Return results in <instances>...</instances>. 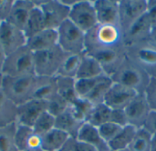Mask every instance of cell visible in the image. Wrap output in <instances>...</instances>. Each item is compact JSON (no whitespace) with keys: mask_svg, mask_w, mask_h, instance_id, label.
I'll list each match as a JSON object with an SVG mask.
<instances>
[{"mask_svg":"<svg viewBox=\"0 0 156 151\" xmlns=\"http://www.w3.org/2000/svg\"><path fill=\"white\" fill-rule=\"evenodd\" d=\"M58 46L67 54H83L85 33L70 20H66L58 29Z\"/></svg>","mask_w":156,"mask_h":151,"instance_id":"8992f818","label":"cell"},{"mask_svg":"<svg viewBox=\"0 0 156 151\" xmlns=\"http://www.w3.org/2000/svg\"><path fill=\"white\" fill-rule=\"evenodd\" d=\"M153 25L146 13L132 23L125 30L122 31L123 43L127 47L147 42Z\"/></svg>","mask_w":156,"mask_h":151,"instance_id":"30bf717a","label":"cell"},{"mask_svg":"<svg viewBox=\"0 0 156 151\" xmlns=\"http://www.w3.org/2000/svg\"><path fill=\"white\" fill-rule=\"evenodd\" d=\"M110 122L117 124L122 128L129 125L128 118L124 109H112Z\"/></svg>","mask_w":156,"mask_h":151,"instance_id":"60d3db41","label":"cell"},{"mask_svg":"<svg viewBox=\"0 0 156 151\" xmlns=\"http://www.w3.org/2000/svg\"><path fill=\"white\" fill-rule=\"evenodd\" d=\"M82 54H67L56 77H63L76 79Z\"/></svg>","mask_w":156,"mask_h":151,"instance_id":"4316f807","label":"cell"},{"mask_svg":"<svg viewBox=\"0 0 156 151\" xmlns=\"http://www.w3.org/2000/svg\"><path fill=\"white\" fill-rule=\"evenodd\" d=\"M13 3L14 0H0V23L6 21Z\"/></svg>","mask_w":156,"mask_h":151,"instance_id":"b9f144b4","label":"cell"},{"mask_svg":"<svg viewBox=\"0 0 156 151\" xmlns=\"http://www.w3.org/2000/svg\"><path fill=\"white\" fill-rule=\"evenodd\" d=\"M147 0L119 1V26L122 31L146 13Z\"/></svg>","mask_w":156,"mask_h":151,"instance_id":"7c38bea8","label":"cell"},{"mask_svg":"<svg viewBox=\"0 0 156 151\" xmlns=\"http://www.w3.org/2000/svg\"><path fill=\"white\" fill-rule=\"evenodd\" d=\"M47 102H48L47 111L50 113L52 116H54L55 118L61 115L69 107V104L58 94H56Z\"/></svg>","mask_w":156,"mask_h":151,"instance_id":"8d00e7d4","label":"cell"},{"mask_svg":"<svg viewBox=\"0 0 156 151\" xmlns=\"http://www.w3.org/2000/svg\"><path fill=\"white\" fill-rule=\"evenodd\" d=\"M152 137L153 135L144 128L138 129L128 149L130 151H151Z\"/></svg>","mask_w":156,"mask_h":151,"instance_id":"4dcf8cb0","label":"cell"},{"mask_svg":"<svg viewBox=\"0 0 156 151\" xmlns=\"http://www.w3.org/2000/svg\"><path fill=\"white\" fill-rule=\"evenodd\" d=\"M113 83L129 88L138 94L144 93L151 77L127 57L118 69L110 77Z\"/></svg>","mask_w":156,"mask_h":151,"instance_id":"7a4b0ae2","label":"cell"},{"mask_svg":"<svg viewBox=\"0 0 156 151\" xmlns=\"http://www.w3.org/2000/svg\"><path fill=\"white\" fill-rule=\"evenodd\" d=\"M77 139L97 151H111L108 143L101 138L98 128L85 122L77 136Z\"/></svg>","mask_w":156,"mask_h":151,"instance_id":"d6986e66","label":"cell"},{"mask_svg":"<svg viewBox=\"0 0 156 151\" xmlns=\"http://www.w3.org/2000/svg\"><path fill=\"white\" fill-rule=\"evenodd\" d=\"M16 124L0 128V151H17L15 145Z\"/></svg>","mask_w":156,"mask_h":151,"instance_id":"836d02e7","label":"cell"},{"mask_svg":"<svg viewBox=\"0 0 156 151\" xmlns=\"http://www.w3.org/2000/svg\"><path fill=\"white\" fill-rule=\"evenodd\" d=\"M144 128L148 130L152 135L156 133V111L151 110L149 113V116L147 118V120L144 126Z\"/></svg>","mask_w":156,"mask_h":151,"instance_id":"7bdbcfd3","label":"cell"},{"mask_svg":"<svg viewBox=\"0 0 156 151\" xmlns=\"http://www.w3.org/2000/svg\"><path fill=\"white\" fill-rule=\"evenodd\" d=\"M148 42L156 46V26H153V27H152Z\"/></svg>","mask_w":156,"mask_h":151,"instance_id":"f6af8a7d","label":"cell"},{"mask_svg":"<svg viewBox=\"0 0 156 151\" xmlns=\"http://www.w3.org/2000/svg\"><path fill=\"white\" fill-rule=\"evenodd\" d=\"M26 151H44L42 149H32V150H26Z\"/></svg>","mask_w":156,"mask_h":151,"instance_id":"681fc988","label":"cell"},{"mask_svg":"<svg viewBox=\"0 0 156 151\" xmlns=\"http://www.w3.org/2000/svg\"><path fill=\"white\" fill-rule=\"evenodd\" d=\"M122 129V127H121L117 124H114L112 122H110V121L98 127V130H99L101 138L107 143L112 141L121 132Z\"/></svg>","mask_w":156,"mask_h":151,"instance_id":"74e56055","label":"cell"},{"mask_svg":"<svg viewBox=\"0 0 156 151\" xmlns=\"http://www.w3.org/2000/svg\"><path fill=\"white\" fill-rule=\"evenodd\" d=\"M56 94H58L56 77L36 76L33 99L48 101Z\"/></svg>","mask_w":156,"mask_h":151,"instance_id":"ffe728a7","label":"cell"},{"mask_svg":"<svg viewBox=\"0 0 156 151\" xmlns=\"http://www.w3.org/2000/svg\"><path fill=\"white\" fill-rule=\"evenodd\" d=\"M55 122L56 118L48 111H45L39 116L32 128L37 135L42 136L55 128Z\"/></svg>","mask_w":156,"mask_h":151,"instance_id":"e575fe53","label":"cell"},{"mask_svg":"<svg viewBox=\"0 0 156 151\" xmlns=\"http://www.w3.org/2000/svg\"><path fill=\"white\" fill-rule=\"evenodd\" d=\"M4 75L2 73H0V91H2L3 88V83H4Z\"/></svg>","mask_w":156,"mask_h":151,"instance_id":"c3c4849f","label":"cell"},{"mask_svg":"<svg viewBox=\"0 0 156 151\" xmlns=\"http://www.w3.org/2000/svg\"><path fill=\"white\" fill-rule=\"evenodd\" d=\"M27 45L24 32L6 21L0 23V46L6 56Z\"/></svg>","mask_w":156,"mask_h":151,"instance_id":"8fae6325","label":"cell"},{"mask_svg":"<svg viewBox=\"0 0 156 151\" xmlns=\"http://www.w3.org/2000/svg\"><path fill=\"white\" fill-rule=\"evenodd\" d=\"M45 28L47 27H46L43 12L39 6L35 5L28 16L27 24L23 29V32L27 39L28 37L34 36L35 34L44 30Z\"/></svg>","mask_w":156,"mask_h":151,"instance_id":"d4e9b609","label":"cell"},{"mask_svg":"<svg viewBox=\"0 0 156 151\" xmlns=\"http://www.w3.org/2000/svg\"><path fill=\"white\" fill-rule=\"evenodd\" d=\"M93 107L94 105L91 102H90L87 98L80 97H78L69 105V108L73 115L82 122H86L87 118L90 115Z\"/></svg>","mask_w":156,"mask_h":151,"instance_id":"d6a6232c","label":"cell"},{"mask_svg":"<svg viewBox=\"0 0 156 151\" xmlns=\"http://www.w3.org/2000/svg\"><path fill=\"white\" fill-rule=\"evenodd\" d=\"M32 52H38L58 46V31L45 28L27 39L26 45Z\"/></svg>","mask_w":156,"mask_h":151,"instance_id":"ac0fdd59","label":"cell"},{"mask_svg":"<svg viewBox=\"0 0 156 151\" xmlns=\"http://www.w3.org/2000/svg\"><path fill=\"white\" fill-rule=\"evenodd\" d=\"M107 75L93 77V78H81L75 79V90L77 96L80 98H85L90 91L106 77Z\"/></svg>","mask_w":156,"mask_h":151,"instance_id":"d590c367","label":"cell"},{"mask_svg":"<svg viewBox=\"0 0 156 151\" xmlns=\"http://www.w3.org/2000/svg\"><path fill=\"white\" fill-rule=\"evenodd\" d=\"M129 125L137 129L144 128L151 111L144 93L138 94L124 108Z\"/></svg>","mask_w":156,"mask_h":151,"instance_id":"4fadbf2b","label":"cell"},{"mask_svg":"<svg viewBox=\"0 0 156 151\" xmlns=\"http://www.w3.org/2000/svg\"><path fill=\"white\" fill-rule=\"evenodd\" d=\"M146 15L153 26H156V0H147Z\"/></svg>","mask_w":156,"mask_h":151,"instance_id":"ee69618b","label":"cell"},{"mask_svg":"<svg viewBox=\"0 0 156 151\" xmlns=\"http://www.w3.org/2000/svg\"><path fill=\"white\" fill-rule=\"evenodd\" d=\"M118 151H130L129 149H124V150H118Z\"/></svg>","mask_w":156,"mask_h":151,"instance_id":"f907efd6","label":"cell"},{"mask_svg":"<svg viewBox=\"0 0 156 151\" xmlns=\"http://www.w3.org/2000/svg\"><path fill=\"white\" fill-rule=\"evenodd\" d=\"M6 58V55L5 54V52L3 51V49L0 46V73H2L3 67H4V64Z\"/></svg>","mask_w":156,"mask_h":151,"instance_id":"bcb514c9","label":"cell"},{"mask_svg":"<svg viewBox=\"0 0 156 151\" xmlns=\"http://www.w3.org/2000/svg\"><path fill=\"white\" fill-rule=\"evenodd\" d=\"M48 102L39 99H30L17 106L16 124L33 127L39 116L47 111Z\"/></svg>","mask_w":156,"mask_h":151,"instance_id":"9a60e30c","label":"cell"},{"mask_svg":"<svg viewBox=\"0 0 156 151\" xmlns=\"http://www.w3.org/2000/svg\"><path fill=\"white\" fill-rule=\"evenodd\" d=\"M84 123L85 122L79 120L73 115L69 107V108L65 112L56 118L55 129L65 132L67 135L69 136V138H77L78 133Z\"/></svg>","mask_w":156,"mask_h":151,"instance_id":"44dd1931","label":"cell"},{"mask_svg":"<svg viewBox=\"0 0 156 151\" xmlns=\"http://www.w3.org/2000/svg\"><path fill=\"white\" fill-rule=\"evenodd\" d=\"M58 94L69 105L78 98L75 90V79L63 77H56Z\"/></svg>","mask_w":156,"mask_h":151,"instance_id":"83f0119b","label":"cell"},{"mask_svg":"<svg viewBox=\"0 0 156 151\" xmlns=\"http://www.w3.org/2000/svg\"><path fill=\"white\" fill-rule=\"evenodd\" d=\"M112 84V80L110 77L106 76L89 93L85 98H87L90 102H91L93 105H99L102 104L104 102L105 96L107 92L109 91L111 86Z\"/></svg>","mask_w":156,"mask_h":151,"instance_id":"1f68e13d","label":"cell"},{"mask_svg":"<svg viewBox=\"0 0 156 151\" xmlns=\"http://www.w3.org/2000/svg\"><path fill=\"white\" fill-rule=\"evenodd\" d=\"M120 46H125V45L123 43L122 31L119 25L98 24L85 33L84 52Z\"/></svg>","mask_w":156,"mask_h":151,"instance_id":"6da1fadb","label":"cell"},{"mask_svg":"<svg viewBox=\"0 0 156 151\" xmlns=\"http://www.w3.org/2000/svg\"><path fill=\"white\" fill-rule=\"evenodd\" d=\"M98 24L119 25V1L97 0L93 1Z\"/></svg>","mask_w":156,"mask_h":151,"instance_id":"2e32d148","label":"cell"},{"mask_svg":"<svg viewBox=\"0 0 156 151\" xmlns=\"http://www.w3.org/2000/svg\"><path fill=\"white\" fill-rule=\"evenodd\" d=\"M33 2L35 5L41 8L47 28L57 30L66 20L69 19L70 7L64 4L63 1L47 0Z\"/></svg>","mask_w":156,"mask_h":151,"instance_id":"ba28073f","label":"cell"},{"mask_svg":"<svg viewBox=\"0 0 156 151\" xmlns=\"http://www.w3.org/2000/svg\"><path fill=\"white\" fill-rule=\"evenodd\" d=\"M151 151H156V133L152 137V143H151Z\"/></svg>","mask_w":156,"mask_h":151,"instance_id":"7dc6e473","label":"cell"},{"mask_svg":"<svg viewBox=\"0 0 156 151\" xmlns=\"http://www.w3.org/2000/svg\"><path fill=\"white\" fill-rule=\"evenodd\" d=\"M69 20L84 33L89 32L98 25L93 2L87 0L77 1L70 7Z\"/></svg>","mask_w":156,"mask_h":151,"instance_id":"9c48e42d","label":"cell"},{"mask_svg":"<svg viewBox=\"0 0 156 151\" xmlns=\"http://www.w3.org/2000/svg\"><path fill=\"white\" fill-rule=\"evenodd\" d=\"M69 139V135L54 128L41 136V149L44 151H59Z\"/></svg>","mask_w":156,"mask_h":151,"instance_id":"603a6c76","label":"cell"},{"mask_svg":"<svg viewBox=\"0 0 156 151\" xmlns=\"http://www.w3.org/2000/svg\"><path fill=\"white\" fill-rule=\"evenodd\" d=\"M59 151H97L91 146L79 140L77 138H69Z\"/></svg>","mask_w":156,"mask_h":151,"instance_id":"f35d334b","label":"cell"},{"mask_svg":"<svg viewBox=\"0 0 156 151\" xmlns=\"http://www.w3.org/2000/svg\"><path fill=\"white\" fill-rule=\"evenodd\" d=\"M104 70L101 64L91 56L86 54L85 52L82 54L80 66L76 77V79L81 78H93L104 76Z\"/></svg>","mask_w":156,"mask_h":151,"instance_id":"7402d4cb","label":"cell"},{"mask_svg":"<svg viewBox=\"0 0 156 151\" xmlns=\"http://www.w3.org/2000/svg\"><path fill=\"white\" fill-rule=\"evenodd\" d=\"M144 95L150 109L156 111V77L150 78V82L144 91Z\"/></svg>","mask_w":156,"mask_h":151,"instance_id":"ab89813d","label":"cell"},{"mask_svg":"<svg viewBox=\"0 0 156 151\" xmlns=\"http://www.w3.org/2000/svg\"><path fill=\"white\" fill-rule=\"evenodd\" d=\"M137 128L132 125H127L122 128L121 132L108 143L111 151H118L128 149L129 146L131 145L136 131Z\"/></svg>","mask_w":156,"mask_h":151,"instance_id":"484cf974","label":"cell"},{"mask_svg":"<svg viewBox=\"0 0 156 151\" xmlns=\"http://www.w3.org/2000/svg\"><path fill=\"white\" fill-rule=\"evenodd\" d=\"M17 106L0 91V128L16 124Z\"/></svg>","mask_w":156,"mask_h":151,"instance_id":"cb8c5ba5","label":"cell"},{"mask_svg":"<svg viewBox=\"0 0 156 151\" xmlns=\"http://www.w3.org/2000/svg\"><path fill=\"white\" fill-rule=\"evenodd\" d=\"M137 95L136 91L112 82L103 103L112 109H124Z\"/></svg>","mask_w":156,"mask_h":151,"instance_id":"5bb4252c","label":"cell"},{"mask_svg":"<svg viewBox=\"0 0 156 151\" xmlns=\"http://www.w3.org/2000/svg\"><path fill=\"white\" fill-rule=\"evenodd\" d=\"M65 53L58 46L34 53L35 74L39 77H56L66 57Z\"/></svg>","mask_w":156,"mask_h":151,"instance_id":"5b68a950","label":"cell"},{"mask_svg":"<svg viewBox=\"0 0 156 151\" xmlns=\"http://www.w3.org/2000/svg\"><path fill=\"white\" fill-rule=\"evenodd\" d=\"M35 4L31 0H14L6 22L23 31Z\"/></svg>","mask_w":156,"mask_h":151,"instance_id":"e0dca14e","label":"cell"},{"mask_svg":"<svg viewBox=\"0 0 156 151\" xmlns=\"http://www.w3.org/2000/svg\"><path fill=\"white\" fill-rule=\"evenodd\" d=\"M35 83L36 76L16 77H5L2 91L11 101H13L16 106H19L30 99H33Z\"/></svg>","mask_w":156,"mask_h":151,"instance_id":"277c9868","label":"cell"},{"mask_svg":"<svg viewBox=\"0 0 156 151\" xmlns=\"http://www.w3.org/2000/svg\"><path fill=\"white\" fill-rule=\"evenodd\" d=\"M126 57L143 68L151 77H156V46L144 42L126 48Z\"/></svg>","mask_w":156,"mask_h":151,"instance_id":"52a82bcc","label":"cell"},{"mask_svg":"<svg viewBox=\"0 0 156 151\" xmlns=\"http://www.w3.org/2000/svg\"><path fill=\"white\" fill-rule=\"evenodd\" d=\"M34 135L35 131L33 130V128L16 124L15 133V145L17 151L27 150Z\"/></svg>","mask_w":156,"mask_h":151,"instance_id":"f546056e","label":"cell"},{"mask_svg":"<svg viewBox=\"0 0 156 151\" xmlns=\"http://www.w3.org/2000/svg\"><path fill=\"white\" fill-rule=\"evenodd\" d=\"M111 113H112V108H110L104 103L94 105L93 108L91 109L90 115L87 118L86 122L98 128L101 125L110 121Z\"/></svg>","mask_w":156,"mask_h":151,"instance_id":"f1b7e54d","label":"cell"},{"mask_svg":"<svg viewBox=\"0 0 156 151\" xmlns=\"http://www.w3.org/2000/svg\"><path fill=\"white\" fill-rule=\"evenodd\" d=\"M2 74L10 77L36 76L34 52L25 46L6 56Z\"/></svg>","mask_w":156,"mask_h":151,"instance_id":"3957f363","label":"cell"}]
</instances>
